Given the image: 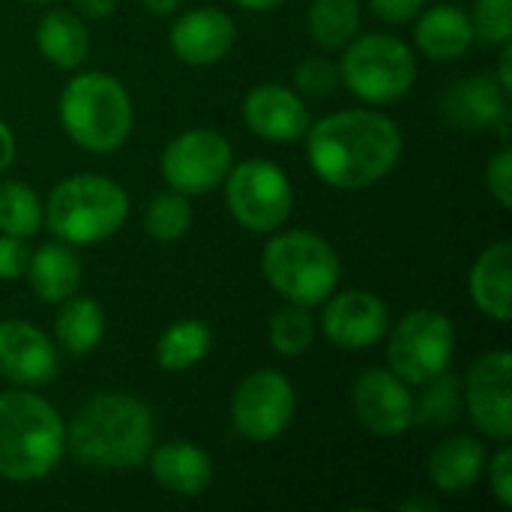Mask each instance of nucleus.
I'll list each match as a JSON object with an SVG mask.
<instances>
[{"instance_id":"nucleus-1","label":"nucleus","mask_w":512,"mask_h":512,"mask_svg":"<svg viewBox=\"0 0 512 512\" xmlns=\"http://www.w3.org/2000/svg\"><path fill=\"white\" fill-rule=\"evenodd\" d=\"M309 162L336 189L384 180L402 156L399 126L378 111H339L309 126Z\"/></svg>"},{"instance_id":"nucleus-2","label":"nucleus","mask_w":512,"mask_h":512,"mask_svg":"<svg viewBox=\"0 0 512 512\" xmlns=\"http://www.w3.org/2000/svg\"><path fill=\"white\" fill-rule=\"evenodd\" d=\"M153 435L156 426L144 402L123 393H102L75 414L66 444L90 468L132 471L150 459Z\"/></svg>"},{"instance_id":"nucleus-3","label":"nucleus","mask_w":512,"mask_h":512,"mask_svg":"<svg viewBox=\"0 0 512 512\" xmlns=\"http://www.w3.org/2000/svg\"><path fill=\"white\" fill-rule=\"evenodd\" d=\"M66 450L60 414L36 393H0V477L27 483L48 477Z\"/></svg>"},{"instance_id":"nucleus-4","label":"nucleus","mask_w":512,"mask_h":512,"mask_svg":"<svg viewBox=\"0 0 512 512\" xmlns=\"http://www.w3.org/2000/svg\"><path fill=\"white\" fill-rule=\"evenodd\" d=\"M60 120L78 147L111 153L132 132V99L114 75L84 72L66 84L60 96Z\"/></svg>"},{"instance_id":"nucleus-5","label":"nucleus","mask_w":512,"mask_h":512,"mask_svg":"<svg viewBox=\"0 0 512 512\" xmlns=\"http://www.w3.org/2000/svg\"><path fill=\"white\" fill-rule=\"evenodd\" d=\"M126 213L129 201L117 183L96 174H78L54 186L45 207V225L57 240L87 246L117 234Z\"/></svg>"},{"instance_id":"nucleus-6","label":"nucleus","mask_w":512,"mask_h":512,"mask_svg":"<svg viewBox=\"0 0 512 512\" xmlns=\"http://www.w3.org/2000/svg\"><path fill=\"white\" fill-rule=\"evenodd\" d=\"M267 282L297 306H321L339 285V255L312 231H288L264 249Z\"/></svg>"},{"instance_id":"nucleus-7","label":"nucleus","mask_w":512,"mask_h":512,"mask_svg":"<svg viewBox=\"0 0 512 512\" xmlns=\"http://www.w3.org/2000/svg\"><path fill=\"white\" fill-rule=\"evenodd\" d=\"M339 81L366 102H396L417 81V63L411 48L387 33H369L348 45Z\"/></svg>"},{"instance_id":"nucleus-8","label":"nucleus","mask_w":512,"mask_h":512,"mask_svg":"<svg viewBox=\"0 0 512 512\" xmlns=\"http://www.w3.org/2000/svg\"><path fill=\"white\" fill-rule=\"evenodd\" d=\"M456 351V333L447 315L435 309L408 312L387 342V363L405 384H426L447 372Z\"/></svg>"},{"instance_id":"nucleus-9","label":"nucleus","mask_w":512,"mask_h":512,"mask_svg":"<svg viewBox=\"0 0 512 512\" xmlns=\"http://www.w3.org/2000/svg\"><path fill=\"white\" fill-rule=\"evenodd\" d=\"M225 195L234 219L258 234H270L291 216L294 189L285 171L273 162L252 159L228 171Z\"/></svg>"},{"instance_id":"nucleus-10","label":"nucleus","mask_w":512,"mask_h":512,"mask_svg":"<svg viewBox=\"0 0 512 512\" xmlns=\"http://www.w3.org/2000/svg\"><path fill=\"white\" fill-rule=\"evenodd\" d=\"M294 387L285 375L273 369H258L246 375L234 393V426L243 438L264 444L279 438L294 420Z\"/></svg>"},{"instance_id":"nucleus-11","label":"nucleus","mask_w":512,"mask_h":512,"mask_svg":"<svg viewBox=\"0 0 512 512\" xmlns=\"http://www.w3.org/2000/svg\"><path fill=\"white\" fill-rule=\"evenodd\" d=\"M231 171V144L210 129H189L177 135L162 153V174L171 189L201 195L225 183Z\"/></svg>"},{"instance_id":"nucleus-12","label":"nucleus","mask_w":512,"mask_h":512,"mask_svg":"<svg viewBox=\"0 0 512 512\" xmlns=\"http://www.w3.org/2000/svg\"><path fill=\"white\" fill-rule=\"evenodd\" d=\"M512 357L510 351H492L474 363L465 381L468 414L483 435L492 441H507L512 435L510 408Z\"/></svg>"},{"instance_id":"nucleus-13","label":"nucleus","mask_w":512,"mask_h":512,"mask_svg":"<svg viewBox=\"0 0 512 512\" xmlns=\"http://www.w3.org/2000/svg\"><path fill=\"white\" fill-rule=\"evenodd\" d=\"M354 414L378 438L405 435L414 426V396L390 369H366L354 384Z\"/></svg>"},{"instance_id":"nucleus-14","label":"nucleus","mask_w":512,"mask_h":512,"mask_svg":"<svg viewBox=\"0 0 512 512\" xmlns=\"http://www.w3.org/2000/svg\"><path fill=\"white\" fill-rule=\"evenodd\" d=\"M324 309V333L345 351H363L378 345L390 330V312L381 297L369 291L330 294Z\"/></svg>"},{"instance_id":"nucleus-15","label":"nucleus","mask_w":512,"mask_h":512,"mask_svg":"<svg viewBox=\"0 0 512 512\" xmlns=\"http://www.w3.org/2000/svg\"><path fill=\"white\" fill-rule=\"evenodd\" d=\"M60 369L51 339L27 321H0V375L21 387H42Z\"/></svg>"},{"instance_id":"nucleus-16","label":"nucleus","mask_w":512,"mask_h":512,"mask_svg":"<svg viewBox=\"0 0 512 512\" xmlns=\"http://www.w3.org/2000/svg\"><path fill=\"white\" fill-rule=\"evenodd\" d=\"M237 39V27L228 12L216 6L192 9L180 15L171 27V51L189 66H213L219 63Z\"/></svg>"},{"instance_id":"nucleus-17","label":"nucleus","mask_w":512,"mask_h":512,"mask_svg":"<svg viewBox=\"0 0 512 512\" xmlns=\"http://www.w3.org/2000/svg\"><path fill=\"white\" fill-rule=\"evenodd\" d=\"M243 117L249 129L267 141L291 144L306 135L309 129V111L300 102V96L279 84H261L255 87L243 102Z\"/></svg>"},{"instance_id":"nucleus-18","label":"nucleus","mask_w":512,"mask_h":512,"mask_svg":"<svg viewBox=\"0 0 512 512\" xmlns=\"http://www.w3.org/2000/svg\"><path fill=\"white\" fill-rule=\"evenodd\" d=\"M438 105L450 126L486 129L498 126L507 117V90L489 75H474L447 87Z\"/></svg>"},{"instance_id":"nucleus-19","label":"nucleus","mask_w":512,"mask_h":512,"mask_svg":"<svg viewBox=\"0 0 512 512\" xmlns=\"http://www.w3.org/2000/svg\"><path fill=\"white\" fill-rule=\"evenodd\" d=\"M150 468H153V477L159 480L162 489H168L174 495H186V498H195V495L207 492V486L213 480L210 456L201 447L189 444V441L162 444L153 453Z\"/></svg>"},{"instance_id":"nucleus-20","label":"nucleus","mask_w":512,"mask_h":512,"mask_svg":"<svg viewBox=\"0 0 512 512\" xmlns=\"http://www.w3.org/2000/svg\"><path fill=\"white\" fill-rule=\"evenodd\" d=\"M486 471V447L471 435L447 438L435 447L429 459V477L441 492L462 495L468 492Z\"/></svg>"},{"instance_id":"nucleus-21","label":"nucleus","mask_w":512,"mask_h":512,"mask_svg":"<svg viewBox=\"0 0 512 512\" xmlns=\"http://www.w3.org/2000/svg\"><path fill=\"white\" fill-rule=\"evenodd\" d=\"M414 36H417V45H420V51L426 57H432V60H456L471 48L474 24L459 6L438 3L432 9L420 12Z\"/></svg>"},{"instance_id":"nucleus-22","label":"nucleus","mask_w":512,"mask_h":512,"mask_svg":"<svg viewBox=\"0 0 512 512\" xmlns=\"http://www.w3.org/2000/svg\"><path fill=\"white\" fill-rule=\"evenodd\" d=\"M27 282L45 303H63L81 285V261L66 243H45L27 261Z\"/></svg>"},{"instance_id":"nucleus-23","label":"nucleus","mask_w":512,"mask_h":512,"mask_svg":"<svg viewBox=\"0 0 512 512\" xmlns=\"http://www.w3.org/2000/svg\"><path fill=\"white\" fill-rule=\"evenodd\" d=\"M510 240L492 243L471 270V297L480 312H486L495 321H510Z\"/></svg>"},{"instance_id":"nucleus-24","label":"nucleus","mask_w":512,"mask_h":512,"mask_svg":"<svg viewBox=\"0 0 512 512\" xmlns=\"http://www.w3.org/2000/svg\"><path fill=\"white\" fill-rule=\"evenodd\" d=\"M36 45L45 54L48 63L60 66V69H75L87 60V48H90V36L87 27L81 24V18H75L72 12H48L39 27H36Z\"/></svg>"},{"instance_id":"nucleus-25","label":"nucleus","mask_w":512,"mask_h":512,"mask_svg":"<svg viewBox=\"0 0 512 512\" xmlns=\"http://www.w3.org/2000/svg\"><path fill=\"white\" fill-rule=\"evenodd\" d=\"M57 339L69 354H90L105 333L102 306L90 297H66L57 315Z\"/></svg>"},{"instance_id":"nucleus-26","label":"nucleus","mask_w":512,"mask_h":512,"mask_svg":"<svg viewBox=\"0 0 512 512\" xmlns=\"http://www.w3.org/2000/svg\"><path fill=\"white\" fill-rule=\"evenodd\" d=\"M210 345H213L210 327L198 318H183L162 333L156 345V360L165 372H186L207 357Z\"/></svg>"},{"instance_id":"nucleus-27","label":"nucleus","mask_w":512,"mask_h":512,"mask_svg":"<svg viewBox=\"0 0 512 512\" xmlns=\"http://www.w3.org/2000/svg\"><path fill=\"white\" fill-rule=\"evenodd\" d=\"M309 30L318 45L345 48L360 30V3L357 0H312Z\"/></svg>"},{"instance_id":"nucleus-28","label":"nucleus","mask_w":512,"mask_h":512,"mask_svg":"<svg viewBox=\"0 0 512 512\" xmlns=\"http://www.w3.org/2000/svg\"><path fill=\"white\" fill-rule=\"evenodd\" d=\"M42 225V207L30 186L24 183H0V234L33 237Z\"/></svg>"},{"instance_id":"nucleus-29","label":"nucleus","mask_w":512,"mask_h":512,"mask_svg":"<svg viewBox=\"0 0 512 512\" xmlns=\"http://www.w3.org/2000/svg\"><path fill=\"white\" fill-rule=\"evenodd\" d=\"M426 393L420 396V402L414 405V420L429 426V429H441L459 420L462 411V390L459 381L450 372L435 375L432 381L423 384Z\"/></svg>"},{"instance_id":"nucleus-30","label":"nucleus","mask_w":512,"mask_h":512,"mask_svg":"<svg viewBox=\"0 0 512 512\" xmlns=\"http://www.w3.org/2000/svg\"><path fill=\"white\" fill-rule=\"evenodd\" d=\"M192 225V207L186 201L183 192H162L150 201L147 216H144V228L153 240L171 243L177 237H183Z\"/></svg>"},{"instance_id":"nucleus-31","label":"nucleus","mask_w":512,"mask_h":512,"mask_svg":"<svg viewBox=\"0 0 512 512\" xmlns=\"http://www.w3.org/2000/svg\"><path fill=\"white\" fill-rule=\"evenodd\" d=\"M315 339V321L312 315L306 312V306H285L273 315L270 321V345L285 354V357H297V354H306L309 345Z\"/></svg>"},{"instance_id":"nucleus-32","label":"nucleus","mask_w":512,"mask_h":512,"mask_svg":"<svg viewBox=\"0 0 512 512\" xmlns=\"http://www.w3.org/2000/svg\"><path fill=\"white\" fill-rule=\"evenodd\" d=\"M474 39L489 45H507L512 39V0H477L474 3Z\"/></svg>"},{"instance_id":"nucleus-33","label":"nucleus","mask_w":512,"mask_h":512,"mask_svg":"<svg viewBox=\"0 0 512 512\" xmlns=\"http://www.w3.org/2000/svg\"><path fill=\"white\" fill-rule=\"evenodd\" d=\"M294 84L306 96H330L339 84V69L327 57H306L294 69Z\"/></svg>"},{"instance_id":"nucleus-34","label":"nucleus","mask_w":512,"mask_h":512,"mask_svg":"<svg viewBox=\"0 0 512 512\" xmlns=\"http://www.w3.org/2000/svg\"><path fill=\"white\" fill-rule=\"evenodd\" d=\"M486 186L501 207H512V150L501 147L486 168Z\"/></svg>"},{"instance_id":"nucleus-35","label":"nucleus","mask_w":512,"mask_h":512,"mask_svg":"<svg viewBox=\"0 0 512 512\" xmlns=\"http://www.w3.org/2000/svg\"><path fill=\"white\" fill-rule=\"evenodd\" d=\"M30 261V249L24 243V237H12V234H0V279H18L24 276Z\"/></svg>"},{"instance_id":"nucleus-36","label":"nucleus","mask_w":512,"mask_h":512,"mask_svg":"<svg viewBox=\"0 0 512 512\" xmlns=\"http://www.w3.org/2000/svg\"><path fill=\"white\" fill-rule=\"evenodd\" d=\"M489 483H492V492H495L498 504H501L504 510H510L512 507V453L507 450V447L492 459V465H489Z\"/></svg>"},{"instance_id":"nucleus-37","label":"nucleus","mask_w":512,"mask_h":512,"mask_svg":"<svg viewBox=\"0 0 512 512\" xmlns=\"http://www.w3.org/2000/svg\"><path fill=\"white\" fill-rule=\"evenodd\" d=\"M372 12L384 21H393V24H402V21H411L423 12L426 0H369Z\"/></svg>"},{"instance_id":"nucleus-38","label":"nucleus","mask_w":512,"mask_h":512,"mask_svg":"<svg viewBox=\"0 0 512 512\" xmlns=\"http://www.w3.org/2000/svg\"><path fill=\"white\" fill-rule=\"evenodd\" d=\"M75 6L90 18H108L117 9V0H75Z\"/></svg>"},{"instance_id":"nucleus-39","label":"nucleus","mask_w":512,"mask_h":512,"mask_svg":"<svg viewBox=\"0 0 512 512\" xmlns=\"http://www.w3.org/2000/svg\"><path fill=\"white\" fill-rule=\"evenodd\" d=\"M12 159H15V138H12L9 126L0 120V174L12 165Z\"/></svg>"},{"instance_id":"nucleus-40","label":"nucleus","mask_w":512,"mask_h":512,"mask_svg":"<svg viewBox=\"0 0 512 512\" xmlns=\"http://www.w3.org/2000/svg\"><path fill=\"white\" fill-rule=\"evenodd\" d=\"M510 60H512V48L510 42H507V48H504V54H501V78H498V84L510 93L512 90V72H510Z\"/></svg>"},{"instance_id":"nucleus-41","label":"nucleus","mask_w":512,"mask_h":512,"mask_svg":"<svg viewBox=\"0 0 512 512\" xmlns=\"http://www.w3.org/2000/svg\"><path fill=\"white\" fill-rule=\"evenodd\" d=\"M141 3H144V9H147V12L168 15V12H174L183 0H141Z\"/></svg>"},{"instance_id":"nucleus-42","label":"nucleus","mask_w":512,"mask_h":512,"mask_svg":"<svg viewBox=\"0 0 512 512\" xmlns=\"http://www.w3.org/2000/svg\"><path fill=\"white\" fill-rule=\"evenodd\" d=\"M237 6H243V9H252V12H267V9H276V6H282L285 0H234Z\"/></svg>"},{"instance_id":"nucleus-43","label":"nucleus","mask_w":512,"mask_h":512,"mask_svg":"<svg viewBox=\"0 0 512 512\" xmlns=\"http://www.w3.org/2000/svg\"><path fill=\"white\" fill-rule=\"evenodd\" d=\"M399 510H405V512H411V510H438V504L435 501H426V498H411V501H405Z\"/></svg>"},{"instance_id":"nucleus-44","label":"nucleus","mask_w":512,"mask_h":512,"mask_svg":"<svg viewBox=\"0 0 512 512\" xmlns=\"http://www.w3.org/2000/svg\"><path fill=\"white\" fill-rule=\"evenodd\" d=\"M30 3H51V0H30Z\"/></svg>"}]
</instances>
